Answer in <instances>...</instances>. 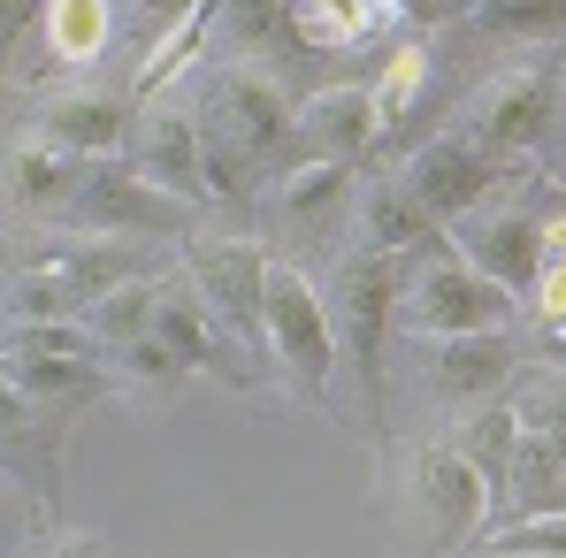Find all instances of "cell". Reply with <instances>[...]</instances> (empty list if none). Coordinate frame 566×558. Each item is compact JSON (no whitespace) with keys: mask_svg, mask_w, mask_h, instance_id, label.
<instances>
[{"mask_svg":"<svg viewBox=\"0 0 566 558\" xmlns=\"http://www.w3.org/2000/svg\"><path fill=\"white\" fill-rule=\"evenodd\" d=\"M528 306H536L544 329H566V222H559V230H544V269H536Z\"/></svg>","mask_w":566,"mask_h":558,"instance_id":"32","label":"cell"},{"mask_svg":"<svg viewBox=\"0 0 566 558\" xmlns=\"http://www.w3.org/2000/svg\"><path fill=\"white\" fill-rule=\"evenodd\" d=\"M353 214H360V230H368V253H390V261H421V253H437V245H444V230L429 222V207L398 185V177L368 185Z\"/></svg>","mask_w":566,"mask_h":558,"instance_id":"21","label":"cell"},{"mask_svg":"<svg viewBox=\"0 0 566 558\" xmlns=\"http://www.w3.org/2000/svg\"><path fill=\"white\" fill-rule=\"evenodd\" d=\"M115 23H123V8H99V0H46L39 8V39L54 62H99L115 46Z\"/></svg>","mask_w":566,"mask_h":558,"instance_id":"25","label":"cell"},{"mask_svg":"<svg viewBox=\"0 0 566 558\" xmlns=\"http://www.w3.org/2000/svg\"><path fill=\"white\" fill-rule=\"evenodd\" d=\"M513 421L521 436H566V360L528 368V382L513 390Z\"/></svg>","mask_w":566,"mask_h":558,"instance_id":"28","label":"cell"},{"mask_svg":"<svg viewBox=\"0 0 566 558\" xmlns=\"http://www.w3.org/2000/svg\"><path fill=\"white\" fill-rule=\"evenodd\" d=\"M0 261H8V245H0Z\"/></svg>","mask_w":566,"mask_h":558,"instance_id":"39","label":"cell"},{"mask_svg":"<svg viewBox=\"0 0 566 558\" xmlns=\"http://www.w3.org/2000/svg\"><path fill=\"white\" fill-rule=\"evenodd\" d=\"M154 291H161V276H138V283H115V291H99L93 306L77 314V322H85V337H93L99 352L154 337Z\"/></svg>","mask_w":566,"mask_h":558,"instance_id":"26","label":"cell"},{"mask_svg":"<svg viewBox=\"0 0 566 558\" xmlns=\"http://www.w3.org/2000/svg\"><path fill=\"white\" fill-rule=\"evenodd\" d=\"M544 452H552V466L566 474V436H544Z\"/></svg>","mask_w":566,"mask_h":558,"instance_id":"37","label":"cell"},{"mask_svg":"<svg viewBox=\"0 0 566 558\" xmlns=\"http://www.w3.org/2000/svg\"><path fill=\"white\" fill-rule=\"evenodd\" d=\"M62 429H70V413H54V406H31L23 390H8V382H0V466H15L23 482H39L46 497H54Z\"/></svg>","mask_w":566,"mask_h":558,"instance_id":"20","label":"cell"},{"mask_svg":"<svg viewBox=\"0 0 566 558\" xmlns=\"http://www.w3.org/2000/svg\"><path fill=\"white\" fill-rule=\"evenodd\" d=\"M214 31L230 39V62H245V70H269L276 85L283 62L298 70V62H314V46H306V31H298V15L291 8H253V0H238V8H214Z\"/></svg>","mask_w":566,"mask_h":558,"instance_id":"17","label":"cell"},{"mask_svg":"<svg viewBox=\"0 0 566 558\" xmlns=\"http://www.w3.org/2000/svg\"><path fill=\"white\" fill-rule=\"evenodd\" d=\"M505 322H513V298H505L497 283L474 276L452 245L421 253L413 276H406V291H398V337H413V345L490 337V329H505Z\"/></svg>","mask_w":566,"mask_h":558,"instance_id":"3","label":"cell"},{"mask_svg":"<svg viewBox=\"0 0 566 558\" xmlns=\"http://www.w3.org/2000/svg\"><path fill=\"white\" fill-rule=\"evenodd\" d=\"M99 375H107V390H123V398H138V406H161L185 368L154 345V337H138V345H115V352H99Z\"/></svg>","mask_w":566,"mask_h":558,"instance_id":"27","label":"cell"},{"mask_svg":"<svg viewBox=\"0 0 566 558\" xmlns=\"http://www.w3.org/2000/svg\"><path fill=\"white\" fill-rule=\"evenodd\" d=\"M0 322H8V276H0Z\"/></svg>","mask_w":566,"mask_h":558,"instance_id":"38","label":"cell"},{"mask_svg":"<svg viewBox=\"0 0 566 558\" xmlns=\"http://www.w3.org/2000/svg\"><path fill=\"white\" fill-rule=\"evenodd\" d=\"M207 107L230 123V138L253 154V169H261V161H276L283 146L298 138V93H291V85H276L269 70L214 62V70H207Z\"/></svg>","mask_w":566,"mask_h":558,"instance_id":"9","label":"cell"},{"mask_svg":"<svg viewBox=\"0 0 566 558\" xmlns=\"http://www.w3.org/2000/svg\"><path fill=\"white\" fill-rule=\"evenodd\" d=\"M444 245H452L482 283H497L505 298H528V291H536V269H544V222H536L521 199H505V207L482 199L468 222L444 230Z\"/></svg>","mask_w":566,"mask_h":558,"instance_id":"8","label":"cell"},{"mask_svg":"<svg viewBox=\"0 0 566 558\" xmlns=\"http://www.w3.org/2000/svg\"><path fill=\"white\" fill-rule=\"evenodd\" d=\"M0 382L23 390L31 406H54V413H70L93 390H107L99 360H46V352H8V345H0Z\"/></svg>","mask_w":566,"mask_h":558,"instance_id":"23","label":"cell"},{"mask_svg":"<svg viewBox=\"0 0 566 558\" xmlns=\"http://www.w3.org/2000/svg\"><path fill=\"white\" fill-rule=\"evenodd\" d=\"M77 314H85V306H77V291H70V283H54L39 261L8 276V322H77Z\"/></svg>","mask_w":566,"mask_h":558,"instance_id":"30","label":"cell"},{"mask_svg":"<svg viewBox=\"0 0 566 558\" xmlns=\"http://www.w3.org/2000/svg\"><path fill=\"white\" fill-rule=\"evenodd\" d=\"M207 31H214V8H185V15H177V31H169V46H154V54L138 62V77H130V99H154V93H161V85H169V77H177V70L191 62V46H199Z\"/></svg>","mask_w":566,"mask_h":558,"instance_id":"29","label":"cell"},{"mask_svg":"<svg viewBox=\"0 0 566 558\" xmlns=\"http://www.w3.org/2000/svg\"><path fill=\"white\" fill-rule=\"evenodd\" d=\"M261 337H269V360L283 368V382L306 390L314 406H329V390H337V329H329V306H322V291L306 283V269L269 261V283H261Z\"/></svg>","mask_w":566,"mask_h":558,"instance_id":"4","label":"cell"},{"mask_svg":"<svg viewBox=\"0 0 566 558\" xmlns=\"http://www.w3.org/2000/svg\"><path fill=\"white\" fill-rule=\"evenodd\" d=\"M544 161H552V177L566 185V99H559V115H552V138H544Z\"/></svg>","mask_w":566,"mask_h":558,"instance_id":"35","label":"cell"},{"mask_svg":"<svg viewBox=\"0 0 566 558\" xmlns=\"http://www.w3.org/2000/svg\"><path fill=\"white\" fill-rule=\"evenodd\" d=\"M353 207H360V191H353V169H345V161H298V169H276L269 191H261V230L276 238L269 261L322 245Z\"/></svg>","mask_w":566,"mask_h":558,"instance_id":"7","label":"cell"},{"mask_svg":"<svg viewBox=\"0 0 566 558\" xmlns=\"http://www.w3.org/2000/svg\"><path fill=\"white\" fill-rule=\"evenodd\" d=\"M46 558H99V536H62Z\"/></svg>","mask_w":566,"mask_h":558,"instance_id":"36","label":"cell"},{"mask_svg":"<svg viewBox=\"0 0 566 558\" xmlns=\"http://www.w3.org/2000/svg\"><path fill=\"white\" fill-rule=\"evenodd\" d=\"M444 444H452V452L474 466L482 497H490V505H505V466H513V444H521V421H513V406H482V413H460V429H452Z\"/></svg>","mask_w":566,"mask_h":558,"instance_id":"24","label":"cell"},{"mask_svg":"<svg viewBox=\"0 0 566 558\" xmlns=\"http://www.w3.org/2000/svg\"><path fill=\"white\" fill-rule=\"evenodd\" d=\"M39 269H46L54 283H70V291H77V306H93L99 291L146 276V253H138V245H123V238H77V230H62V238H46V245H39Z\"/></svg>","mask_w":566,"mask_h":558,"instance_id":"18","label":"cell"},{"mask_svg":"<svg viewBox=\"0 0 566 558\" xmlns=\"http://www.w3.org/2000/svg\"><path fill=\"white\" fill-rule=\"evenodd\" d=\"M298 146L306 161H368L376 154V93L368 85H314L298 99Z\"/></svg>","mask_w":566,"mask_h":558,"instance_id":"13","label":"cell"},{"mask_svg":"<svg viewBox=\"0 0 566 558\" xmlns=\"http://www.w3.org/2000/svg\"><path fill=\"white\" fill-rule=\"evenodd\" d=\"M130 130H138V115H130V99H107V93H62L46 115H39V138L54 146V154H70V161H115L123 146H130Z\"/></svg>","mask_w":566,"mask_h":558,"instance_id":"16","label":"cell"},{"mask_svg":"<svg viewBox=\"0 0 566 558\" xmlns=\"http://www.w3.org/2000/svg\"><path fill=\"white\" fill-rule=\"evenodd\" d=\"M398 291H406V261L390 253H345L337 283H329V329H337V360L360 375V406L382 413V337H398Z\"/></svg>","mask_w":566,"mask_h":558,"instance_id":"2","label":"cell"},{"mask_svg":"<svg viewBox=\"0 0 566 558\" xmlns=\"http://www.w3.org/2000/svg\"><path fill=\"white\" fill-rule=\"evenodd\" d=\"M559 62H513V70H497L490 85H474L468 107H460V146L482 154L490 169H505V161H528V154H544V138H552V115H559Z\"/></svg>","mask_w":566,"mask_h":558,"instance_id":"1","label":"cell"},{"mask_svg":"<svg viewBox=\"0 0 566 558\" xmlns=\"http://www.w3.org/2000/svg\"><path fill=\"white\" fill-rule=\"evenodd\" d=\"M77 177H85V161L54 154L46 138H23V146L8 154V169H0V191H8L23 214H46V222H62V207H70Z\"/></svg>","mask_w":566,"mask_h":558,"instance_id":"22","label":"cell"},{"mask_svg":"<svg viewBox=\"0 0 566 558\" xmlns=\"http://www.w3.org/2000/svg\"><path fill=\"white\" fill-rule=\"evenodd\" d=\"M406 497H413V513L444 536V551H460L474 528H482V513H490L474 466L460 460L452 444H421V452L406 460Z\"/></svg>","mask_w":566,"mask_h":558,"instance_id":"11","label":"cell"},{"mask_svg":"<svg viewBox=\"0 0 566 558\" xmlns=\"http://www.w3.org/2000/svg\"><path fill=\"white\" fill-rule=\"evenodd\" d=\"M154 345L177 360L185 375H214V382H253L245 375V360H238V345L207 322V306L191 298L185 276H161V291H154Z\"/></svg>","mask_w":566,"mask_h":558,"instance_id":"12","label":"cell"},{"mask_svg":"<svg viewBox=\"0 0 566 558\" xmlns=\"http://www.w3.org/2000/svg\"><path fill=\"white\" fill-rule=\"evenodd\" d=\"M130 169L154 191H169L177 207H207V177H199V130L177 107H146L130 130Z\"/></svg>","mask_w":566,"mask_h":558,"instance_id":"14","label":"cell"},{"mask_svg":"<svg viewBox=\"0 0 566 558\" xmlns=\"http://www.w3.org/2000/svg\"><path fill=\"white\" fill-rule=\"evenodd\" d=\"M566 558V513H552V520H513V528H497V536H468L452 558Z\"/></svg>","mask_w":566,"mask_h":558,"instance_id":"31","label":"cell"},{"mask_svg":"<svg viewBox=\"0 0 566 558\" xmlns=\"http://www.w3.org/2000/svg\"><path fill=\"white\" fill-rule=\"evenodd\" d=\"M429 360V390L444 406H482L505 375H513V337L490 329V337H444V345H421Z\"/></svg>","mask_w":566,"mask_h":558,"instance_id":"19","label":"cell"},{"mask_svg":"<svg viewBox=\"0 0 566 558\" xmlns=\"http://www.w3.org/2000/svg\"><path fill=\"white\" fill-rule=\"evenodd\" d=\"M468 31H497V39H552L566 23V8H468Z\"/></svg>","mask_w":566,"mask_h":558,"instance_id":"33","label":"cell"},{"mask_svg":"<svg viewBox=\"0 0 566 558\" xmlns=\"http://www.w3.org/2000/svg\"><path fill=\"white\" fill-rule=\"evenodd\" d=\"M62 230H77V238H177V230H191V207L154 191L130 161H93L62 207Z\"/></svg>","mask_w":566,"mask_h":558,"instance_id":"6","label":"cell"},{"mask_svg":"<svg viewBox=\"0 0 566 558\" xmlns=\"http://www.w3.org/2000/svg\"><path fill=\"white\" fill-rule=\"evenodd\" d=\"M185 283L207 306V322L238 345V352H269L261 337V283H269V253L253 238H185Z\"/></svg>","mask_w":566,"mask_h":558,"instance_id":"5","label":"cell"},{"mask_svg":"<svg viewBox=\"0 0 566 558\" xmlns=\"http://www.w3.org/2000/svg\"><path fill=\"white\" fill-rule=\"evenodd\" d=\"M368 93H376V154H398L437 115V46L429 39H406Z\"/></svg>","mask_w":566,"mask_h":558,"instance_id":"15","label":"cell"},{"mask_svg":"<svg viewBox=\"0 0 566 558\" xmlns=\"http://www.w3.org/2000/svg\"><path fill=\"white\" fill-rule=\"evenodd\" d=\"M39 31V8H0V62H8V39Z\"/></svg>","mask_w":566,"mask_h":558,"instance_id":"34","label":"cell"},{"mask_svg":"<svg viewBox=\"0 0 566 558\" xmlns=\"http://www.w3.org/2000/svg\"><path fill=\"white\" fill-rule=\"evenodd\" d=\"M398 185L429 207L437 230H452V222H468L482 199L505 191V169H490L482 154H468V146L444 130V138H421L413 154H398Z\"/></svg>","mask_w":566,"mask_h":558,"instance_id":"10","label":"cell"}]
</instances>
